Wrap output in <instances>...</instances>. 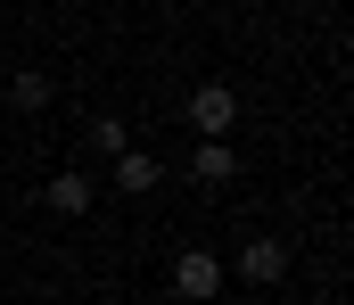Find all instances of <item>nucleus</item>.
I'll return each instance as SVG.
<instances>
[{"label":"nucleus","mask_w":354,"mask_h":305,"mask_svg":"<svg viewBox=\"0 0 354 305\" xmlns=\"http://www.w3.org/2000/svg\"><path fill=\"white\" fill-rule=\"evenodd\" d=\"M231 124H239V91H231V83H198V91H189V132H198V140H223Z\"/></svg>","instance_id":"f257e3e1"},{"label":"nucleus","mask_w":354,"mask_h":305,"mask_svg":"<svg viewBox=\"0 0 354 305\" xmlns=\"http://www.w3.org/2000/svg\"><path fill=\"white\" fill-rule=\"evenodd\" d=\"M214 289H223V256H206V248H181V256H174V297L214 305Z\"/></svg>","instance_id":"f03ea898"},{"label":"nucleus","mask_w":354,"mask_h":305,"mask_svg":"<svg viewBox=\"0 0 354 305\" xmlns=\"http://www.w3.org/2000/svg\"><path fill=\"white\" fill-rule=\"evenodd\" d=\"M239 281H248V289L288 281V248H280V239H248V248H239Z\"/></svg>","instance_id":"7ed1b4c3"},{"label":"nucleus","mask_w":354,"mask_h":305,"mask_svg":"<svg viewBox=\"0 0 354 305\" xmlns=\"http://www.w3.org/2000/svg\"><path fill=\"white\" fill-rule=\"evenodd\" d=\"M189 182H206V190L239 182V149H231V140H198V149H189Z\"/></svg>","instance_id":"20e7f679"},{"label":"nucleus","mask_w":354,"mask_h":305,"mask_svg":"<svg viewBox=\"0 0 354 305\" xmlns=\"http://www.w3.org/2000/svg\"><path fill=\"white\" fill-rule=\"evenodd\" d=\"M91 198H99V182H91V174H50V190H41L50 214H91Z\"/></svg>","instance_id":"39448f33"},{"label":"nucleus","mask_w":354,"mask_h":305,"mask_svg":"<svg viewBox=\"0 0 354 305\" xmlns=\"http://www.w3.org/2000/svg\"><path fill=\"white\" fill-rule=\"evenodd\" d=\"M157 182H165V165H157L149 149H124V157H115V190H124V198H140V190H157Z\"/></svg>","instance_id":"423d86ee"},{"label":"nucleus","mask_w":354,"mask_h":305,"mask_svg":"<svg viewBox=\"0 0 354 305\" xmlns=\"http://www.w3.org/2000/svg\"><path fill=\"white\" fill-rule=\"evenodd\" d=\"M8 107L41 115V107H50V75H41V66H17V75H8Z\"/></svg>","instance_id":"0eeeda50"},{"label":"nucleus","mask_w":354,"mask_h":305,"mask_svg":"<svg viewBox=\"0 0 354 305\" xmlns=\"http://www.w3.org/2000/svg\"><path fill=\"white\" fill-rule=\"evenodd\" d=\"M91 149H99V157L115 165V157L132 149V124H124V115H91Z\"/></svg>","instance_id":"6e6552de"}]
</instances>
